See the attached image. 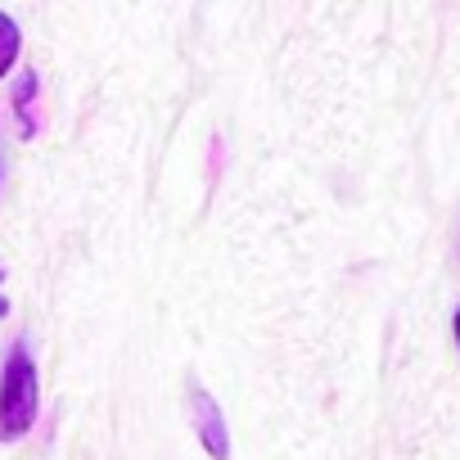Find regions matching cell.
<instances>
[{
  "instance_id": "6da1fadb",
  "label": "cell",
  "mask_w": 460,
  "mask_h": 460,
  "mask_svg": "<svg viewBox=\"0 0 460 460\" xmlns=\"http://www.w3.org/2000/svg\"><path fill=\"white\" fill-rule=\"evenodd\" d=\"M37 406H41L37 361L23 343H14L5 357V375H0V442H19L37 424Z\"/></svg>"
},
{
  "instance_id": "7a4b0ae2",
  "label": "cell",
  "mask_w": 460,
  "mask_h": 460,
  "mask_svg": "<svg viewBox=\"0 0 460 460\" xmlns=\"http://www.w3.org/2000/svg\"><path fill=\"white\" fill-rule=\"evenodd\" d=\"M190 424H194V433H199V442H203V451H208L212 460H230L226 415H221L217 397H212L199 379H190Z\"/></svg>"
},
{
  "instance_id": "3957f363",
  "label": "cell",
  "mask_w": 460,
  "mask_h": 460,
  "mask_svg": "<svg viewBox=\"0 0 460 460\" xmlns=\"http://www.w3.org/2000/svg\"><path fill=\"white\" fill-rule=\"evenodd\" d=\"M37 68H28L19 82H14V113H19V136L28 140L32 131H37V122H32V95H37Z\"/></svg>"
},
{
  "instance_id": "277c9868",
  "label": "cell",
  "mask_w": 460,
  "mask_h": 460,
  "mask_svg": "<svg viewBox=\"0 0 460 460\" xmlns=\"http://www.w3.org/2000/svg\"><path fill=\"white\" fill-rule=\"evenodd\" d=\"M19 46H23V37H19V23H14L10 14H0V77H5V73L14 68V59H19Z\"/></svg>"
},
{
  "instance_id": "5b68a950",
  "label": "cell",
  "mask_w": 460,
  "mask_h": 460,
  "mask_svg": "<svg viewBox=\"0 0 460 460\" xmlns=\"http://www.w3.org/2000/svg\"><path fill=\"white\" fill-rule=\"evenodd\" d=\"M451 334H456V348H460V307H456V316H451Z\"/></svg>"
},
{
  "instance_id": "8992f818",
  "label": "cell",
  "mask_w": 460,
  "mask_h": 460,
  "mask_svg": "<svg viewBox=\"0 0 460 460\" xmlns=\"http://www.w3.org/2000/svg\"><path fill=\"white\" fill-rule=\"evenodd\" d=\"M10 316V298H0V321H5Z\"/></svg>"
}]
</instances>
